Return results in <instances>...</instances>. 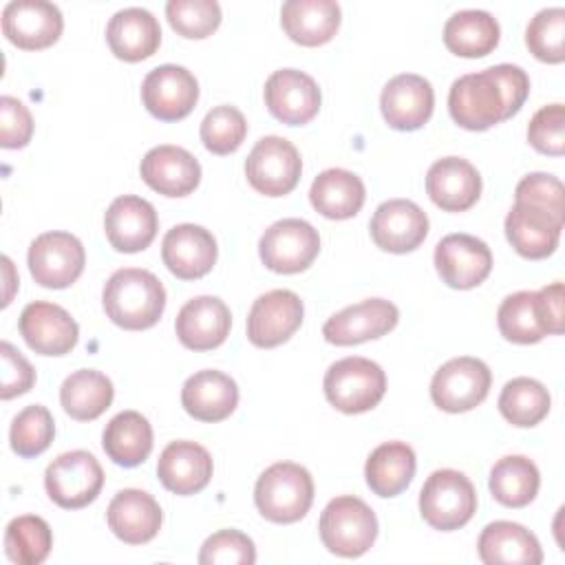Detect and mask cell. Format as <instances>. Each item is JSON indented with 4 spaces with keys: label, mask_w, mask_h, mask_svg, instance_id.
<instances>
[{
    "label": "cell",
    "mask_w": 565,
    "mask_h": 565,
    "mask_svg": "<svg viewBox=\"0 0 565 565\" xmlns=\"http://www.w3.org/2000/svg\"><path fill=\"white\" fill-rule=\"evenodd\" d=\"M530 93V77L516 64H497L461 75L448 93V110L466 130H488L521 110Z\"/></svg>",
    "instance_id": "1"
},
{
    "label": "cell",
    "mask_w": 565,
    "mask_h": 565,
    "mask_svg": "<svg viewBox=\"0 0 565 565\" xmlns=\"http://www.w3.org/2000/svg\"><path fill=\"white\" fill-rule=\"evenodd\" d=\"M102 302L110 322L128 331H141L159 322L166 309V289L152 271L124 267L106 280Z\"/></svg>",
    "instance_id": "2"
},
{
    "label": "cell",
    "mask_w": 565,
    "mask_h": 565,
    "mask_svg": "<svg viewBox=\"0 0 565 565\" xmlns=\"http://www.w3.org/2000/svg\"><path fill=\"white\" fill-rule=\"evenodd\" d=\"M254 503L271 523H296L313 503V479L300 463H271L256 481Z\"/></svg>",
    "instance_id": "3"
},
{
    "label": "cell",
    "mask_w": 565,
    "mask_h": 565,
    "mask_svg": "<svg viewBox=\"0 0 565 565\" xmlns=\"http://www.w3.org/2000/svg\"><path fill=\"white\" fill-rule=\"evenodd\" d=\"M318 530L324 547L331 554L342 558H358L375 543L377 519L362 499L344 494L327 503L320 514Z\"/></svg>",
    "instance_id": "4"
},
{
    "label": "cell",
    "mask_w": 565,
    "mask_h": 565,
    "mask_svg": "<svg viewBox=\"0 0 565 565\" xmlns=\"http://www.w3.org/2000/svg\"><path fill=\"white\" fill-rule=\"evenodd\" d=\"M322 386L331 406L347 415H358L380 404L386 391V375L377 362L351 355L327 369Z\"/></svg>",
    "instance_id": "5"
},
{
    "label": "cell",
    "mask_w": 565,
    "mask_h": 565,
    "mask_svg": "<svg viewBox=\"0 0 565 565\" xmlns=\"http://www.w3.org/2000/svg\"><path fill=\"white\" fill-rule=\"evenodd\" d=\"M422 519L441 532L463 527L477 512V492L472 481L452 468L435 470L419 492Z\"/></svg>",
    "instance_id": "6"
},
{
    "label": "cell",
    "mask_w": 565,
    "mask_h": 565,
    "mask_svg": "<svg viewBox=\"0 0 565 565\" xmlns=\"http://www.w3.org/2000/svg\"><path fill=\"white\" fill-rule=\"evenodd\" d=\"M104 486V470L88 450H71L55 457L44 472V488L53 503L64 510H79L97 499Z\"/></svg>",
    "instance_id": "7"
},
{
    "label": "cell",
    "mask_w": 565,
    "mask_h": 565,
    "mask_svg": "<svg viewBox=\"0 0 565 565\" xmlns=\"http://www.w3.org/2000/svg\"><path fill=\"white\" fill-rule=\"evenodd\" d=\"M318 252V230L302 218H280L271 223L258 241L263 265L276 274L305 271L316 260Z\"/></svg>",
    "instance_id": "8"
},
{
    "label": "cell",
    "mask_w": 565,
    "mask_h": 565,
    "mask_svg": "<svg viewBox=\"0 0 565 565\" xmlns=\"http://www.w3.org/2000/svg\"><path fill=\"white\" fill-rule=\"evenodd\" d=\"M300 172V152L291 141L276 135L258 139L245 161L249 185L265 196L289 194L298 185Z\"/></svg>",
    "instance_id": "9"
},
{
    "label": "cell",
    "mask_w": 565,
    "mask_h": 565,
    "mask_svg": "<svg viewBox=\"0 0 565 565\" xmlns=\"http://www.w3.org/2000/svg\"><path fill=\"white\" fill-rule=\"evenodd\" d=\"M492 375L479 358H452L437 369L430 382V397L446 413H466L479 406L490 391Z\"/></svg>",
    "instance_id": "10"
},
{
    "label": "cell",
    "mask_w": 565,
    "mask_h": 565,
    "mask_svg": "<svg viewBox=\"0 0 565 565\" xmlns=\"http://www.w3.org/2000/svg\"><path fill=\"white\" fill-rule=\"evenodd\" d=\"M26 260L38 285L64 289L82 276L86 252L82 241L68 232H44L29 245Z\"/></svg>",
    "instance_id": "11"
},
{
    "label": "cell",
    "mask_w": 565,
    "mask_h": 565,
    "mask_svg": "<svg viewBox=\"0 0 565 565\" xmlns=\"http://www.w3.org/2000/svg\"><path fill=\"white\" fill-rule=\"evenodd\" d=\"M141 99L152 117L179 121L196 106L199 82L185 66L161 64L143 77Z\"/></svg>",
    "instance_id": "12"
},
{
    "label": "cell",
    "mask_w": 565,
    "mask_h": 565,
    "mask_svg": "<svg viewBox=\"0 0 565 565\" xmlns=\"http://www.w3.org/2000/svg\"><path fill=\"white\" fill-rule=\"evenodd\" d=\"M305 307L298 294L271 289L258 296L247 316V340L260 349H274L287 342L302 324Z\"/></svg>",
    "instance_id": "13"
},
{
    "label": "cell",
    "mask_w": 565,
    "mask_h": 565,
    "mask_svg": "<svg viewBox=\"0 0 565 565\" xmlns=\"http://www.w3.org/2000/svg\"><path fill=\"white\" fill-rule=\"evenodd\" d=\"M62 11L46 0H11L2 9V33L24 51H40L62 35Z\"/></svg>",
    "instance_id": "14"
},
{
    "label": "cell",
    "mask_w": 565,
    "mask_h": 565,
    "mask_svg": "<svg viewBox=\"0 0 565 565\" xmlns=\"http://www.w3.org/2000/svg\"><path fill=\"white\" fill-rule=\"evenodd\" d=\"M397 320L399 309L391 300L366 298L333 313L324 322L322 335L335 347H351L386 335L391 329H395Z\"/></svg>",
    "instance_id": "15"
},
{
    "label": "cell",
    "mask_w": 565,
    "mask_h": 565,
    "mask_svg": "<svg viewBox=\"0 0 565 565\" xmlns=\"http://www.w3.org/2000/svg\"><path fill=\"white\" fill-rule=\"evenodd\" d=\"M435 267L448 287L472 289L488 278L492 252L477 236L448 234L435 247Z\"/></svg>",
    "instance_id": "16"
},
{
    "label": "cell",
    "mask_w": 565,
    "mask_h": 565,
    "mask_svg": "<svg viewBox=\"0 0 565 565\" xmlns=\"http://www.w3.org/2000/svg\"><path fill=\"white\" fill-rule=\"evenodd\" d=\"M320 88L316 79L298 68L274 71L265 82V104L269 113L289 126L311 121L320 110Z\"/></svg>",
    "instance_id": "17"
},
{
    "label": "cell",
    "mask_w": 565,
    "mask_h": 565,
    "mask_svg": "<svg viewBox=\"0 0 565 565\" xmlns=\"http://www.w3.org/2000/svg\"><path fill=\"white\" fill-rule=\"evenodd\" d=\"M369 230L380 249L406 254L424 243L428 234V216L408 199H388L373 212Z\"/></svg>",
    "instance_id": "18"
},
{
    "label": "cell",
    "mask_w": 565,
    "mask_h": 565,
    "mask_svg": "<svg viewBox=\"0 0 565 565\" xmlns=\"http://www.w3.org/2000/svg\"><path fill=\"white\" fill-rule=\"evenodd\" d=\"M20 333L40 355H66L79 338L77 322L55 302H29L20 313Z\"/></svg>",
    "instance_id": "19"
},
{
    "label": "cell",
    "mask_w": 565,
    "mask_h": 565,
    "mask_svg": "<svg viewBox=\"0 0 565 565\" xmlns=\"http://www.w3.org/2000/svg\"><path fill=\"white\" fill-rule=\"evenodd\" d=\"M435 106V93L426 77L415 73H399L386 82L380 95L384 121L395 130L422 128Z\"/></svg>",
    "instance_id": "20"
},
{
    "label": "cell",
    "mask_w": 565,
    "mask_h": 565,
    "mask_svg": "<svg viewBox=\"0 0 565 565\" xmlns=\"http://www.w3.org/2000/svg\"><path fill=\"white\" fill-rule=\"evenodd\" d=\"M159 230L157 210L141 196H117L104 214V232L108 243L124 254L146 249Z\"/></svg>",
    "instance_id": "21"
},
{
    "label": "cell",
    "mask_w": 565,
    "mask_h": 565,
    "mask_svg": "<svg viewBox=\"0 0 565 565\" xmlns=\"http://www.w3.org/2000/svg\"><path fill=\"white\" fill-rule=\"evenodd\" d=\"M565 216L530 203H514L505 216V236L523 258H547L558 247Z\"/></svg>",
    "instance_id": "22"
},
{
    "label": "cell",
    "mask_w": 565,
    "mask_h": 565,
    "mask_svg": "<svg viewBox=\"0 0 565 565\" xmlns=\"http://www.w3.org/2000/svg\"><path fill=\"white\" fill-rule=\"evenodd\" d=\"M216 254L218 247L212 232L194 223L174 225L161 243L163 265L181 280L205 276L214 267Z\"/></svg>",
    "instance_id": "23"
},
{
    "label": "cell",
    "mask_w": 565,
    "mask_h": 565,
    "mask_svg": "<svg viewBox=\"0 0 565 565\" xmlns=\"http://www.w3.org/2000/svg\"><path fill=\"white\" fill-rule=\"evenodd\" d=\"M232 327L227 305L216 296H196L177 313V335L185 349L210 351L225 342Z\"/></svg>",
    "instance_id": "24"
},
{
    "label": "cell",
    "mask_w": 565,
    "mask_h": 565,
    "mask_svg": "<svg viewBox=\"0 0 565 565\" xmlns=\"http://www.w3.org/2000/svg\"><path fill=\"white\" fill-rule=\"evenodd\" d=\"M141 179L163 196H185L201 181V166L192 152L181 146H157L146 152L139 166Z\"/></svg>",
    "instance_id": "25"
},
{
    "label": "cell",
    "mask_w": 565,
    "mask_h": 565,
    "mask_svg": "<svg viewBox=\"0 0 565 565\" xmlns=\"http://www.w3.org/2000/svg\"><path fill=\"white\" fill-rule=\"evenodd\" d=\"M212 457L196 441H172L168 444L157 461V477L166 490L190 497L201 492L212 479Z\"/></svg>",
    "instance_id": "26"
},
{
    "label": "cell",
    "mask_w": 565,
    "mask_h": 565,
    "mask_svg": "<svg viewBox=\"0 0 565 565\" xmlns=\"http://www.w3.org/2000/svg\"><path fill=\"white\" fill-rule=\"evenodd\" d=\"M108 527L113 534L128 543V545H141L157 536L163 514L159 503L152 494L137 488L119 490L106 510Z\"/></svg>",
    "instance_id": "27"
},
{
    "label": "cell",
    "mask_w": 565,
    "mask_h": 565,
    "mask_svg": "<svg viewBox=\"0 0 565 565\" xmlns=\"http://www.w3.org/2000/svg\"><path fill=\"white\" fill-rule=\"evenodd\" d=\"M426 192L437 207L446 212H463L477 203L481 194V177L470 161L461 157H444L428 168Z\"/></svg>",
    "instance_id": "28"
},
{
    "label": "cell",
    "mask_w": 565,
    "mask_h": 565,
    "mask_svg": "<svg viewBox=\"0 0 565 565\" xmlns=\"http://www.w3.org/2000/svg\"><path fill=\"white\" fill-rule=\"evenodd\" d=\"M106 42L115 57L124 62H141L159 49L161 26L148 9L126 7L108 20Z\"/></svg>",
    "instance_id": "29"
},
{
    "label": "cell",
    "mask_w": 565,
    "mask_h": 565,
    "mask_svg": "<svg viewBox=\"0 0 565 565\" xmlns=\"http://www.w3.org/2000/svg\"><path fill=\"white\" fill-rule=\"evenodd\" d=\"M181 404L185 413L199 422H221L234 413L238 404V386L221 371H196L181 388Z\"/></svg>",
    "instance_id": "30"
},
{
    "label": "cell",
    "mask_w": 565,
    "mask_h": 565,
    "mask_svg": "<svg viewBox=\"0 0 565 565\" xmlns=\"http://www.w3.org/2000/svg\"><path fill=\"white\" fill-rule=\"evenodd\" d=\"M479 558L486 565H541L543 550L539 539L519 523H488L477 543Z\"/></svg>",
    "instance_id": "31"
},
{
    "label": "cell",
    "mask_w": 565,
    "mask_h": 565,
    "mask_svg": "<svg viewBox=\"0 0 565 565\" xmlns=\"http://www.w3.org/2000/svg\"><path fill=\"white\" fill-rule=\"evenodd\" d=\"M340 18L335 0H287L280 9L285 33L300 46L327 44L335 35Z\"/></svg>",
    "instance_id": "32"
},
{
    "label": "cell",
    "mask_w": 565,
    "mask_h": 565,
    "mask_svg": "<svg viewBox=\"0 0 565 565\" xmlns=\"http://www.w3.org/2000/svg\"><path fill=\"white\" fill-rule=\"evenodd\" d=\"M364 183L358 174L344 168H329L320 172L309 190V201L327 218L344 221L355 216L364 205Z\"/></svg>",
    "instance_id": "33"
},
{
    "label": "cell",
    "mask_w": 565,
    "mask_h": 565,
    "mask_svg": "<svg viewBox=\"0 0 565 565\" xmlns=\"http://www.w3.org/2000/svg\"><path fill=\"white\" fill-rule=\"evenodd\" d=\"M499 22L481 9H461L444 24V44L461 57H483L499 44Z\"/></svg>",
    "instance_id": "34"
},
{
    "label": "cell",
    "mask_w": 565,
    "mask_h": 565,
    "mask_svg": "<svg viewBox=\"0 0 565 565\" xmlns=\"http://www.w3.org/2000/svg\"><path fill=\"white\" fill-rule=\"evenodd\" d=\"M102 446L117 466L135 468L152 450V426L141 413L121 411L106 424Z\"/></svg>",
    "instance_id": "35"
},
{
    "label": "cell",
    "mask_w": 565,
    "mask_h": 565,
    "mask_svg": "<svg viewBox=\"0 0 565 565\" xmlns=\"http://www.w3.org/2000/svg\"><path fill=\"white\" fill-rule=\"evenodd\" d=\"M417 459L408 444L386 441L377 446L364 466L366 486L377 497H397L408 488L415 477Z\"/></svg>",
    "instance_id": "36"
},
{
    "label": "cell",
    "mask_w": 565,
    "mask_h": 565,
    "mask_svg": "<svg viewBox=\"0 0 565 565\" xmlns=\"http://www.w3.org/2000/svg\"><path fill=\"white\" fill-rule=\"evenodd\" d=\"M113 382L95 369H79L60 386V404L64 413L77 422L97 419L113 404Z\"/></svg>",
    "instance_id": "37"
},
{
    "label": "cell",
    "mask_w": 565,
    "mask_h": 565,
    "mask_svg": "<svg viewBox=\"0 0 565 565\" xmlns=\"http://www.w3.org/2000/svg\"><path fill=\"white\" fill-rule=\"evenodd\" d=\"M541 486L539 468L523 455H508L490 470V492L508 508H523L534 501Z\"/></svg>",
    "instance_id": "38"
},
{
    "label": "cell",
    "mask_w": 565,
    "mask_h": 565,
    "mask_svg": "<svg viewBox=\"0 0 565 565\" xmlns=\"http://www.w3.org/2000/svg\"><path fill=\"white\" fill-rule=\"evenodd\" d=\"M550 393L534 377L510 380L499 395L501 415L519 428L536 426L550 413Z\"/></svg>",
    "instance_id": "39"
},
{
    "label": "cell",
    "mask_w": 565,
    "mask_h": 565,
    "mask_svg": "<svg viewBox=\"0 0 565 565\" xmlns=\"http://www.w3.org/2000/svg\"><path fill=\"white\" fill-rule=\"evenodd\" d=\"M53 547V532L42 516L22 514L9 521L4 552L15 565H40Z\"/></svg>",
    "instance_id": "40"
},
{
    "label": "cell",
    "mask_w": 565,
    "mask_h": 565,
    "mask_svg": "<svg viewBox=\"0 0 565 565\" xmlns=\"http://www.w3.org/2000/svg\"><path fill=\"white\" fill-rule=\"evenodd\" d=\"M499 331L505 340L516 344H534L547 333L536 309V291H516L503 298L497 311Z\"/></svg>",
    "instance_id": "41"
},
{
    "label": "cell",
    "mask_w": 565,
    "mask_h": 565,
    "mask_svg": "<svg viewBox=\"0 0 565 565\" xmlns=\"http://www.w3.org/2000/svg\"><path fill=\"white\" fill-rule=\"evenodd\" d=\"M53 435H55V422L49 408L42 404H31L13 417L9 441L15 455L38 457L51 446Z\"/></svg>",
    "instance_id": "42"
},
{
    "label": "cell",
    "mask_w": 565,
    "mask_h": 565,
    "mask_svg": "<svg viewBox=\"0 0 565 565\" xmlns=\"http://www.w3.org/2000/svg\"><path fill=\"white\" fill-rule=\"evenodd\" d=\"M525 44L536 60L561 64L565 60V9H541L527 24Z\"/></svg>",
    "instance_id": "43"
},
{
    "label": "cell",
    "mask_w": 565,
    "mask_h": 565,
    "mask_svg": "<svg viewBox=\"0 0 565 565\" xmlns=\"http://www.w3.org/2000/svg\"><path fill=\"white\" fill-rule=\"evenodd\" d=\"M201 141L214 154L238 150L247 135V121L236 106H216L201 121Z\"/></svg>",
    "instance_id": "44"
},
{
    "label": "cell",
    "mask_w": 565,
    "mask_h": 565,
    "mask_svg": "<svg viewBox=\"0 0 565 565\" xmlns=\"http://www.w3.org/2000/svg\"><path fill=\"white\" fill-rule=\"evenodd\" d=\"M170 26L183 38H207L221 24V7L216 0H170L166 4Z\"/></svg>",
    "instance_id": "45"
},
{
    "label": "cell",
    "mask_w": 565,
    "mask_h": 565,
    "mask_svg": "<svg viewBox=\"0 0 565 565\" xmlns=\"http://www.w3.org/2000/svg\"><path fill=\"white\" fill-rule=\"evenodd\" d=\"M201 565H252L256 563L254 541L238 530H218L205 539L199 552Z\"/></svg>",
    "instance_id": "46"
},
{
    "label": "cell",
    "mask_w": 565,
    "mask_h": 565,
    "mask_svg": "<svg viewBox=\"0 0 565 565\" xmlns=\"http://www.w3.org/2000/svg\"><path fill=\"white\" fill-rule=\"evenodd\" d=\"M527 141L543 154L561 157L565 152V106L550 104L539 108L530 119Z\"/></svg>",
    "instance_id": "47"
},
{
    "label": "cell",
    "mask_w": 565,
    "mask_h": 565,
    "mask_svg": "<svg viewBox=\"0 0 565 565\" xmlns=\"http://www.w3.org/2000/svg\"><path fill=\"white\" fill-rule=\"evenodd\" d=\"M565 190L558 177L547 172L525 174L514 188V203H530L565 216Z\"/></svg>",
    "instance_id": "48"
},
{
    "label": "cell",
    "mask_w": 565,
    "mask_h": 565,
    "mask_svg": "<svg viewBox=\"0 0 565 565\" xmlns=\"http://www.w3.org/2000/svg\"><path fill=\"white\" fill-rule=\"evenodd\" d=\"M33 135V117L29 108L11 95L0 97V146L24 148Z\"/></svg>",
    "instance_id": "49"
},
{
    "label": "cell",
    "mask_w": 565,
    "mask_h": 565,
    "mask_svg": "<svg viewBox=\"0 0 565 565\" xmlns=\"http://www.w3.org/2000/svg\"><path fill=\"white\" fill-rule=\"evenodd\" d=\"M0 358H2L0 397L11 399L29 393L31 386L35 384V371L31 362L11 342L0 344Z\"/></svg>",
    "instance_id": "50"
},
{
    "label": "cell",
    "mask_w": 565,
    "mask_h": 565,
    "mask_svg": "<svg viewBox=\"0 0 565 565\" xmlns=\"http://www.w3.org/2000/svg\"><path fill=\"white\" fill-rule=\"evenodd\" d=\"M536 309L547 335H561L565 331V300L561 280L536 291Z\"/></svg>",
    "instance_id": "51"
}]
</instances>
